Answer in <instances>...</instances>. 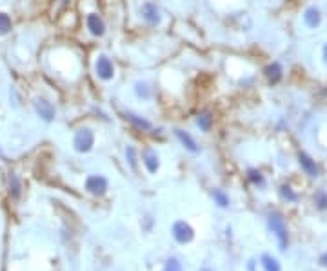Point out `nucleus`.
I'll return each mask as SVG.
<instances>
[{"instance_id": "1", "label": "nucleus", "mask_w": 327, "mask_h": 271, "mask_svg": "<svg viewBox=\"0 0 327 271\" xmlns=\"http://www.w3.org/2000/svg\"><path fill=\"white\" fill-rule=\"evenodd\" d=\"M136 15H138L142 24L147 26V28H153V30L162 28L164 20H166L164 11L155 0H140L136 4Z\"/></svg>"}, {"instance_id": "11", "label": "nucleus", "mask_w": 327, "mask_h": 271, "mask_svg": "<svg viewBox=\"0 0 327 271\" xmlns=\"http://www.w3.org/2000/svg\"><path fill=\"white\" fill-rule=\"evenodd\" d=\"M142 164L146 166L147 173L155 175L156 171L160 170V156H158V153L153 148H146L142 151Z\"/></svg>"}, {"instance_id": "24", "label": "nucleus", "mask_w": 327, "mask_h": 271, "mask_svg": "<svg viewBox=\"0 0 327 271\" xmlns=\"http://www.w3.org/2000/svg\"><path fill=\"white\" fill-rule=\"evenodd\" d=\"M164 271H184V268H182V264L176 258H169L166 262V266H164Z\"/></svg>"}, {"instance_id": "3", "label": "nucleus", "mask_w": 327, "mask_h": 271, "mask_svg": "<svg viewBox=\"0 0 327 271\" xmlns=\"http://www.w3.org/2000/svg\"><path fill=\"white\" fill-rule=\"evenodd\" d=\"M84 24H86V31L87 35L91 38H96V40H102V38H106L107 35V22L104 18L100 11L96 10H91L86 13V18H84Z\"/></svg>"}, {"instance_id": "16", "label": "nucleus", "mask_w": 327, "mask_h": 271, "mask_svg": "<svg viewBox=\"0 0 327 271\" xmlns=\"http://www.w3.org/2000/svg\"><path fill=\"white\" fill-rule=\"evenodd\" d=\"M298 162H300L302 170L306 171L309 176H318L320 170H318V166H317V160H313L307 153H304V151H302V153H298Z\"/></svg>"}, {"instance_id": "17", "label": "nucleus", "mask_w": 327, "mask_h": 271, "mask_svg": "<svg viewBox=\"0 0 327 271\" xmlns=\"http://www.w3.org/2000/svg\"><path fill=\"white\" fill-rule=\"evenodd\" d=\"M195 124L202 133H207V131H211L215 120H213V115L209 111H200V113L195 116Z\"/></svg>"}, {"instance_id": "19", "label": "nucleus", "mask_w": 327, "mask_h": 271, "mask_svg": "<svg viewBox=\"0 0 327 271\" xmlns=\"http://www.w3.org/2000/svg\"><path fill=\"white\" fill-rule=\"evenodd\" d=\"M262 266L266 271H280V264L271 255H262Z\"/></svg>"}, {"instance_id": "23", "label": "nucleus", "mask_w": 327, "mask_h": 271, "mask_svg": "<svg viewBox=\"0 0 327 271\" xmlns=\"http://www.w3.org/2000/svg\"><path fill=\"white\" fill-rule=\"evenodd\" d=\"M247 178L253 182V184H264V176H262V173L258 170H247Z\"/></svg>"}, {"instance_id": "2", "label": "nucleus", "mask_w": 327, "mask_h": 271, "mask_svg": "<svg viewBox=\"0 0 327 271\" xmlns=\"http://www.w3.org/2000/svg\"><path fill=\"white\" fill-rule=\"evenodd\" d=\"M93 73L100 82L109 84L116 78V64L107 53L98 51L93 56Z\"/></svg>"}, {"instance_id": "21", "label": "nucleus", "mask_w": 327, "mask_h": 271, "mask_svg": "<svg viewBox=\"0 0 327 271\" xmlns=\"http://www.w3.org/2000/svg\"><path fill=\"white\" fill-rule=\"evenodd\" d=\"M126 158L129 162L131 170H136V162H138V156H136V150L133 146L126 148Z\"/></svg>"}, {"instance_id": "20", "label": "nucleus", "mask_w": 327, "mask_h": 271, "mask_svg": "<svg viewBox=\"0 0 327 271\" xmlns=\"http://www.w3.org/2000/svg\"><path fill=\"white\" fill-rule=\"evenodd\" d=\"M213 198H215V204H218L220 208H229V196L222 190L213 191Z\"/></svg>"}, {"instance_id": "27", "label": "nucleus", "mask_w": 327, "mask_h": 271, "mask_svg": "<svg viewBox=\"0 0 327 271\" xmlns=\"http://www.w3.org/2000/svg\"><path fill=\"white\" fill-rule=\"evenodd\" d=\"M324 62L327 64V44L324 46Z\"/></svg>"}, {"instance_id": "12", "label": "nucleus", "mask_w": 327, "mask_h": 271, "mask_svg": "<svg viewBox=\"0 0 327 271\" xmlns=\"http://www.w3.org/2000/svg\"><path fill=\"white\" fill-rule=\"evenodd\" d=\"M175 136L178 138L182 146L186 148L189 153H200V146H198V142L195 140V136L186 130H180V128H176L175 130Z\"/></svg>"}, {"instance_id": "18", "label": "nucleus", "mask_w": 327, "mask_h": 271, "mask_svg": "<svg viewBox=\"0 0 327 271\" xmlns=\"http://www.w3.org/2000/svg\"><path fill=\"white\" fill-rule=\"evenodd\" d=\"M13 31V18L7 11H0V36H7Z\"/></svg>"}, {"instance_id": "5", "label": "nucleus", "mask_w": 327, "mask_h": 271, "mask_svg": "<svg viewBox=\"0 0 327 271\" xmlns=\"http://www.w3.org/2000/svg\"><path fill=\"white\" fill-rule=\"evenodd\" d=\"M95 146V131L91 128H80L73 136V150L76 153H89Z\"/></svg>"}, {"instance_id": "26", "label": "nucleus", "mask_w": 327, "mask_h": 271, "mask_svg": "<svg viewBox=\"0 0 327 271\" xmlns=\"http://www.w3.org/2000/svg\"><path fill=\"white\" fill-rule=\"evenodd\" d=\"M320 262H322L324 266L327 268V253H326V255H322V258H320Z\"/></svg>"}, {"instance_id": "25", "label": "nucleus", "mask_w": 327, "mask_h": 271, "mask_svg": "<svg viewBox=\"0 0 327 271\" xmlns=\"http://www.w3.org/2000/svg\"><path fill=\"white\" fill-rule=\"evenodd\" d=\"M315 202H317V206L320 208V210H326L327 208V195L324 193V191H318L317 196H315Z\"/></svg>"}, {"instance_id": "10", "label": "nucleus", "mask_w": 327, "mask_h": 271, "mask_svg": "<svg viewBox=\"0 0 327 271\" xmlns=\"http://www.w3.org/2000/svg\"><path fill=\"white\" fill-rule=\"evenodd\" d=\"M124 118H126L133 128H136V130H140V131H151L153 130L151 120H147L146 116H142L140 113H136V111L126 110L124 111Z\"/></svg>"}, {"instance_id": "9", "label": "nucleus", "mask_w": 327, "mask_h": 271, "mask_svg": "<svg viewBox=\"0 0 327 271\" xmlns=\"http://www.w3.org/2000/svg\"><path fill=\"white\" fill-rule=\"evenodd\" d=\"M171 233L175 236V240L180 242V244H187V242H191L195 238V231H193V228L186 220H176L173 224Z\"/></svg>"}, {"instance_id": "15", "label": "nucleus", "mask_w": 327, "mask_h": 271, "mask_svg": "<svg viewBox=\"0 0 327 271\" xmlns=\"http://www.w3.org/2000/svg\"><path fill=\"white\" fill-rule=\"evenodd\" d=\"M7 193H9V196L13 200H18L22 195V180L20 176L16 175V173H13V171L7 175Z\"/></svg>"}, {"instance_id": "13", "label": "nucleus", "mask_w": 327, "mask_h": 271, "mask_svg": "<svg viewBox=\"0 0 327 271\" xmlns=\"http://www.w3.org/2000/svg\"><path fill=\"white\" fill-rule=\"evenodd\" d=\"M264 75H266L269 84H278L284 78V68L280 62H271L264 68Z\"/></svg>"}, {"instance_id": "4", "label": "nucleus", "mask_w": 327, "mask_h": 271, "mask_svg": "<svg viewBox=\"0 0 327 271\" xmlns=\"http://www.w3.org/2000/svg\"><path fill=\"white\" fill-rule=\"evenodd\" d=\"M31 104H33V110H35L36 116H38L40 120L51 124V122L56 118V106L53 104L49 98H45V96H42V95L35 96V98L31 100Z\"/></svg>"}, {"instance_id": "14", "label": "nucleus", "mask_w": 327, "mask_h": 271, "mask_svg": "<svg viewBox=\"0 0 327 271\" xmlns=\"http://www.w3.org/2000/svg\"><path fill=\"white\" fill-rule=\"evenodd\" d=\"M304 24L311 30H317L318 26L322 24V13L318 10L317 6H309L306 11H304Z\"/></svg>"}, {"instance_id": "6", "label": "nucleus", "mask_w": 327, "mask_h": 271, "mask_svg": "<svg viewBox=\"0 0 327 271\" xmlns=\"http://www.w3.org/2000/svg\"><path fill=\"white\" fill-rule=\"evenodd\" d=\"M269 228L275 235L278 236V242H280V250H286L287 248V224H286V218H284L280 213L277 211H273L271 215H269Z\"/></svg>"}, {"instance_id": "7", "label": "nucleus", "mask_w": 327, "mask_h": 271, "mask_svg": "<svg viewBox=\"0 0 327 271\" xmlns=\"http://www.w3.org/2000/svg\"><path fill=\"white\" fill-rule=\"evenodd\" d=\"M133 95L138 102H153L155 98V88H153L151 80H147V78H138V80L133 82Z\"/></svg>"}, {"instance_id": "8", "label": "nucleus", "mask_w": 327, "mask_h": 271, "mask_svg": "<svg viewBox=\"0 0 327 271\" xmlns=\"http://www.w3.org/2000/svg\"><path fill=\"white\" fill-rule=\"evenodd\" d=\"M84 188L91 195L102 196L106 195L107 190H109V180L104 175H89L86 178V182H84Z\"/></svg>"}, {"instance_id": "22", "label": "nucleus", "mask_w": 327, "mask_h": 271, "mask_svg": "<svg viewBox=\"0 0 327 271\" xmlns=\"http://www.w3.org/2000/svg\"><path fill=\"white\" fill-rule=\"evenodd\" d=\"M280 193H282L284 198H287L289 202H297L298 200V195L291 190V186H287V184H284V186L280 188Z\"/></svg>"}]
</instances>
